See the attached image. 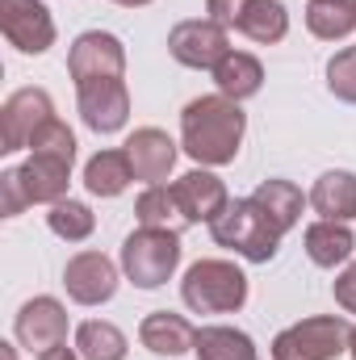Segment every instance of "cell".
I'll list each match as a JSON object with an SVG mask.
<instances>
[{"label":"cell","mask_w":356,"mask_h":360,"mask_svg":"<svg viewBox=\"0 0 356 360\" xmlns=\"http://www.w3.org/2000/svg\"><path fill=\"white\" fill-rule=\"evenodd\" d=\"M356 239L352 231H348V222H314V226H306V256L319 264V269H336V264H344L348 256H352Z\"/></svg>","instance_id":"d6986e66"},{"label":"cell","mask_w":356,"mask_h":360,"mask_svg":"<svg viewBox=\"0 0 356 360\" xmlns=\"http://www.w3.org/2000/svg\"><path fill=\"white\" fill-rule=\"evenodd\" d=\"M180 264V235L172 231H134L122 243V272L139 285V289H160Z\"/></svg>","instance_id":"5b68a950"},{"label":"cell","mask_w":356,"mask_h":360,"mask_svg":"<svg viewBox=\"0 0 356 360\" xmlns=\"http://www.w3.org/2000/svg\"><path fill=\"white\" fill-rule=\"evenodd\" d=\"M306 25L323 42H340L356 30V0H310Z\"/></svg>","instance_id":"cb8c5ba5"},{"label":"cell","mask_w":356,"mask_h":360,"mask_svg":"<svg viewBox=\"0 0 356 360\" xmlns=\"http://www.w3.org/2000/svg\"><path fill=\"white\" fill-rule=\"evenodd\" d=\"M46 226H51L59 239L80 243V239H89V235H92L96 218H92V210L84 205V201H55V205H51V214H46Z\"/></svg>","instance_id":"4316f807"},{"label":"cell","mask_w":356,"mask_h":360,"mask_svg":"<svg viewBox=\"0 0 356 360\" xmlns=\"http://www.w3.org/2000/svg\"><path fill=\"white\" fill-rule=\"evenodd\" d=\"M130 180H134V168H130L126 151H96L84 164V184L92 197H122Z\"/></svg>","instance_id":"44dd1931"},{"label":"cell","mask_w":356,"mask_h":360,"mask_svg":"<svg viewBox=\"0 0 356 360\" xmlns=\"http://www.w3.org/2000/svg\"><path fill=\"white\" fill-rule=\"evenodd\" d=\"M210 231H214V243H218V248H231L235 256H243V260H252V264H268V260L276 256V248H281V231L268 222V214L252 201V197L231 201V205L210 222Z\"/></svg>","instance_id":"7a4b0ae2"},{"label":"cell","mask_w":356,"mask_h":360,"mask_svg":"<svg viewBox=\"0 0 356 360\" xmlns=\"http://www.w3.org/2000/svg\"><path fill=\"white\" fill-rule=\"evenodd\" d=\"M68 72L80 84H92V80H122L126 76V46L113 38V34H101V30H89L76 38L72 55H68Z\"/></svg>","instance_id":"9c48e42d"},{"label":"cell","mask_w":356,"mask_h":360,"mask_svg":"<svg viewBox=\"0 0 356 360\" xmlns=\"http://www.w3.org/2000/svg\"><path fill=\"white\" fill-rule=\"evenodd\" d=\"M134 214H139V222L151 226V231H172V235H180V231L189 226V218H184V210H180L172 184H151V188L134 201Z\"/></svg>","instance_id":"7402d4cb"},{"label":"cell","mask_w":356,"mask_h":360,"mask_svg":"<svg viewBox=\"0 0 356 360\" xmlns=\"http://www.w3.org/2000/svg\"><path fill=\"white\" fill-rule=\"evenodd\" d=\"M214 84H218L222 96H231V101H248V96H256L260 84H265V68H260V59H252L243 51H231L214 68Z\"/></svg>","instance_id":"ffe728a7"},{"label":"cell","mask_w":356,"mask_h":360,"mask_svg":"<svg viewBox=\"0 0 356 360\" xmlns=\"http://www.w3.org/2000/svg\"><path fill=\"white\" fill-rule=\"evenodd\" d=\"M336 302H340L348 314H356V260L336 276Z\"/></svg>","instance_id":"1f68e13d"},{"label":"cell","mask_w":356,"mask_h":360,"mask_svg":"<svg viewBox=\"0 0 356 360\" xmlns=\"http://www.w3.org/2000/svg\"><path fill=\"white\" fill-rule=\"evenodd\" d=\"M193 352L201 360H260L256 344L243 331H235V327H197Z\"/></svg>","instance_id":"d4e9b609"},{"label":"cell","mask_w":356,"mask_h":360,"mask_svg":"<svg viewBox=\"0 0 356 360\" xmlns=\"http://www.w3.org/2000/svg\"><path fill=\"white\" fill-rule=\"evenodd\" d=\"M327 89L336 92L340 101L356 105V46L340 51V55L327 63Z\"/></svg>","instance_id":"f1b7e54d"},{"label":"cell","mask_w":356,"mask_h":360,"mask_svg":"<svg viewBox=\"0 0 356 360\" xmlns=\"http://www.w3.org/2000/svg\"><path fill=\"white\" fill-rule=\"evenodd\" d=\"M348 340L352 327L340 314L302 319L272 340V360H336L340 352H348Z\"/></svg>","instance_id":"277c9868"},{"label":"cell","mask_w":356,"mask_h":360,"mask_svg":"<svg viewBox=\"0 0 356 360\" xmlns=\"http://www.w3.org/2000/svg\"><path fill=\"white\" fill-rule=\"evenodd\" d=\"M139 340H143V348L155 352V356H184V352H193V344H197V327H193L189 319L172 314V310H155V314L143 319Z\"/></svg>","instance_id":"9a60e30c"},{"label":"cell","mask_w":356,"mask_h":360,"mask_svg":"<svg viewBox=\"0 0 356 360\" xmlns=\"http://www.w3.org/2000/svg\"><path fill=\"white\" fill-rule=\"evenodd\" d=\"M310 205L327 222H352L356 218V176L352 172H323L310 188Z\"/></svg>","instance_id":"e0dca14e"},{"label":"cell","mask_w":356,"mask_h":360,"mask_svg":"<svg viewBox=\"0 0 356 360\" xmlns=\"http://www.w3.org/2000/svg\"><path fill=\"white\" fill-rule=\"evenodd\" d=\"M30 151L34 155H46V160H63V164H76V134L55 117V122H46L38 134H34V143H30Z\"/></svg>","instance_id":"83f0119b"},{"label":"cell","mask_w":356,"mask_h":360,"mask_svg":"<svg viewBox=\"0 0 356 360\" xmlns=\"http://www.w3.org/2000/svg\"><path fill=\"white\" fill-rule=\"evenodd\" d=\"M38 360H84L80 356V352H72V348H63V344H59V348H51V352H42V356Z\"/></svg>","instance_id":"d6a6232c"},{"label":"cell","mask_w":356,"mask_h":360,"mask_svg":"<svg viewBox=\"0 0 356 360\" xmlns=\"http://www.w3.org/2000/svg\"><path fill=\"white\" fill-rule=\"evenodd\" d=\"M248 117L239 109V101L231 96H197L184 105L180 113V147L201 164V168H222L239 155Z\"/></svg>","instance_id":"6da1fadb"},{"label":"cell","mask_w":356,"mask_h":360,"mask_svg":"<svg viewBox=\"0 0 356 360\" xmlns=\"http://www.w3.org/2000/svg\"><path fill=\"white\" fill-rule=\"evenodd\" d=\"M0 30L21 55H42L55 46V17L42 0H0Z\"/></svg>","instance_id":"ba28073f"},{"label":"cell","mask_w":356,"mask_h":360,"mask_svg":"<svg viewBox=\"0 0 356 360\" xmlns=\"http://www.w3.org/2000/svg\"><path fill=\"white\" fill-rule=\"evenodd\" d=\"M348 352H352V360H356V327H352V340H348Z\"/></svg>","instance_id":"e575fe53"},{"label":"cell","mask_w":356,"mask_h":360,"mask_svg":"<svg viewBox=\"0 0 356 360\" xmlns=\"http://www.w3.org/2000/svg\"><path fill=\"white\" fill-rule=\"evenodd\" d=\"M168 55L177 59L180 68H218L227 55H231V42H227V25H218V21H180L172 25V34H168Z\"/></svg>","instance_id":"52a82bcc"},{"label":"cell","mask_w":356,"mask_h":360,"mask_svg":"<svg viewBox=\"0 0 356 360\" xmlns=\"http://www.w3.org/2000/svg\"><path fill=\"white\" fill-rule=\"evenodd\" d=\"M46 122H55V101L42 89H17L0 109V151L30 147Z\"/></svg>","instance_id":"8992f818"},{"label":"cell","mask_w":356,"mask_h":360,"mask_svg":"<svg viewBox=\"0 0 356 360\" xmlns=\"http://www.w3.org/2000/svg\"><path fill=\"white\" fill-rule=\"evenodd\" d=\"M25 205H30V197H25L21 176H17V168H13V172L0 176V214H4V218H17Z\"/></svg>","instance_id":"f546056e"},{"label":"cell","mask_w":356,"mask_h":360,"mask_svg":"<svg viewBox=\"0 0 356 360\" xmlns=\"http://www.w3.org/2000/svg\"><path fill=\"white\" fill-rule=\"evenodd\" d=\"M248 4L252 0H205V13H210V21H218V25H239V17L248 13Z\"/></svg>","instance_id":"4dcf8cb0"},{"label":"cell","mask_w":356,"mask_h":360,"mask_svg":"<svg viewBox=\"0 0 356 360\" xmlns=\"http://www.w3.org/2000/svg\"><path fill=\"white\" fill-rule=\"evenodd\" d=\"M113 4H126V8H139V4H151V0H113Z\"/></svg>","instance_id":"836d02e7"},{"label":"cell","mask_w":356,"mask_h":360,"mask_svg":"<svg viewBox=\"0 0 356 360\" xmlns=\"http://www.w3.org/2000/svg\"><path fill=\"white\" fill-rule=\"evenodd\" d=\"M252 201L265 210L268 222H272L281 235L298 226V218H302V205H306L302 188H298V184H289V180H260V184H256V193H252Z\"/></svg>","instance_id":"ac0fdd59"},{"label":"cell","mask_w":356,"mask_h":360,"mask_svg":"<svg viewBox=\"0 0 356 360\" xmlns=\"http://www.w3.org/2000/svg\"><path fill=\"white\" fill-rule=\"evenodd\" d=\"M13 331H17L21 348H30V352L42 356V352H51V348H59L68 340V310L55 297H34V302L21 306Z\"/></svg>","instance_id":"30bf717a"},{"label":"cell","mask_w":356,"mask_h":360,"mask_svg":"<svg viewBox=\"0 0 356 360\" xmlns=\"http://www.w3.org/2000/svg\"><path fill=\"white\" fill-rule=\"evenodd\" d=\"M172 193H177L189 226H193V222H214V218L231 205L227 184L218 176H210V172H201V168H197V172H184V176L172 184Z\"/></svg>","instance_id":"5bb4252c"},{"label":"cell","mask_w":356,"mask_h":360,"mask_svg":"<svg viewBox=\"0 0 356 360\" xmlns=\"http://www.w3.org/2000/svg\"><path fill=\"white\" fill-rule=\"evenodd\" d=\"M17 176H21V188H25L30 205H34V201L55 205V201H63V193H68L72 164H63V160H46V155H30V160L17 168Z\"/></svg>","instance_id":"2e32d148"},{"label":"cell","mask_w":356,"mask_h":360,"mask_svg":"<svg viewBox=\"0 0 356 360\" xmlns=\"http://www.w3.org/2000/svg\"><path fill=\"white\" fill-rule=\"evenodd\" d=\"M63 285H68V297L80 302V306H101L117 293V269L109 256L101 252H80L68 260L63 269Z\"/></svg>","instance_id":"8fae6325"},{"label":"cell","mask_w":356,"mask_h":360,"mask_svg":"<svg viewBox=\"0 0 356 360\" xmlns=\"http://www.w3.org/2000/svg\"><path fill=\"white\" fill-rule=\"evenodd\" d=\"M126 335L113 327V323H101V319H89L80 323L76 331V352L84 360H126Z\"/></svg>","instance_id":"484cf974"},{"label":"cell","mask_w":356,"mask_h":360,"mask_svg":"<svg viewBox=\"0 0 356 360\" xmlns=\"http://www.w3.org/2000/svg\"><path fill=\"white\" fill-rule=\"evenodd\" d=\"M80 117L96 134H113L130 117V92L122 80H92L80 84Z\"/></svg>","instance_id":"7c38bea8"},{"label":"cell","mask_w":356,"mask_h":360,"mask_svg":"<svg viewBox=\"0 0 356 360\" xmlns=\"http://www.w3.org/2000/svg\"><path fill=\"white\" fill-rule=\"evenodd\" d=\"M235 30L248 34L252 42H260V46H272V42H281L289 34V13H285L281 0H252Z\"/></svg>","instance_id":"603a6c76"},{"label":"cell","mask_w":356,"mask_h":360,"mask_svg":"<svg viewBox=\"0 0 356 360\" xmlns=\"http://www.w3.org/2000/svg\"><path fill=\"white\" fill-rule=\"evenodd\" d=\"M126 160L134 168V180H147V184H164L172 164H177V143L155 130V126H143L126 139Z\"/></svg>","instance_id":"4fadbf2b"},{"label":"cell","mask_w":356,"mask_h":360,"mask_svg":"<svg viewBox=\"0 0 356 360\" xmlns=\"http://www.w3.org/2000/svg\"><path fill=\"white\" fill-rule=\"evenodd\" d=\"M180 297L193 314H231L248 302V276L231 260H197L180 281Z\"/></svg>","instance_id":"3957f363"}]
</instances>
